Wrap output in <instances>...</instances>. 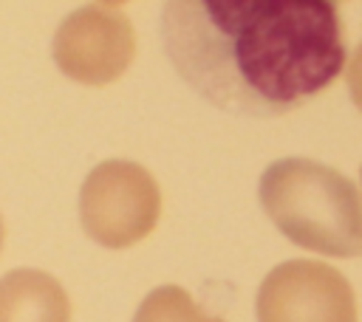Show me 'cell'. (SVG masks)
I'll list each match as a JSON object with an SVG mask.
<instances>
[{
	"instance_id": "cell-8",
	"label": "cell",
	"mask_w": 362,
	"mask_h": 322,
	"mask_svg": "<svg viewBox=\"0 0 362 322\" xmlns=\"http://www.w3.org/2000/svg\"><path fill=\"white\" fill-rule=\"evenodd\" d=\"M348 90H351L354 105L362 110V42L356 45V51L348 62Z\"/></svg>"
},
{
	"instance_id": "cell-9",
	"label": "cell",
	"mask_w": 362,
	"mask_h": 322,
	"mask_svg": "<svg viewBox=\"0 0 362 322\" xmlns=\"http://www.w3.org/2000/svg\"><path fill=\"white\" fill-rule=\"evenodd\" d=\"M3 237H6V226H3V217H0V249H3Z\"/></svg>"
},
{
	"instance_id": "cell-5",
	"label": "cell",
	"mask_w": 362,
	"mask_h": 322,
	"mask_svg": "<svg viewBox=\"0 0 362 322\" xmlns=\"http://www.w3.org/2000/svg\"><path fill=\"white\" fill-rule=\"evenodd\" d=\"M255 308L257 322H356L348 277L317 260H288L272 268Z\"/></svg>"
},
{
	"instance_id": "cell-7",
	"label": "cell",
	"mask_w": 362,
	"mask_h": 322,
	"mask_svg": "<svg viewBox=\"0 0 362 322\" xmlns=\"http://www.w3.org/2000/svg\"><path fill=\"white\" fill-rule=\"evenodd\" d=\"M133 322H223L206 316L181 285H158L144 297Z\"/></svg>"
},
{
	"instance_id": "cell-6",
	"label": "cell",
	"mask_w": 362,
	"mask_h": 322,
	"mask_svg": "<svg viewBox=\"0 0 362 322\" xmlns=\"http://www.w3.org/2000/svg\"><path fill=\"white\" fill-rule=\"evenodd\" d=\"M0 322H71V302L57 277L14 268L0 277Z\"/></svg>"
},
{
	"instance_id": "cell-4",
	"label": "cell",
	"mask_w": 362,
	"mask_h": 322,
	"mask_svg": "<svg viewBox=\"0 0 362 322\" xmlns=\"http://www.w3.org/2000/svg\"><path fill=\"white\" fill-rule=\"evenodd\" d=\"M136 56V31L119 3H90L68 14L54 37L57 68L82 85L116 82Z\"/></svg>"
},
{
	"instance_id": "cell-2",
	"label": "cell",
	"mask_w": 362,
	"mask_h": 322,
	"mask_svg": "<svg viewBox=\"0 0 362 322\" xmlns=\"http://www.w3.org/2000/svg\"><path fill=\"white\" fill-rule=\"evenodd\" d=\"M260 203L291 243L328 257L362 254V198L342 172L311 158H280L260 175Z\"/></svg>"
},
{
	"instance_id": "cell-1",
	"label": "cell",
	"mask_w": 362,
	"mask_h": 322,
	"mask_svg": "<svg viewBox=\"0 0 362 322\" xmlns=\"http://www.w3.org/2000/svg\"><path fill=\"white\" fill-rule=\"evenodd\" d=\"M164 48L184 82L221 110L283 116L345 65V25L328 0H175Z\"/></svg>"
},
{
	"instance_id": "cell-3",
	"label": "cell",
	"mask_w": 362,
	"mask_h": 322,
	"mask_svg": "<svg viewBox=\"0 0 362 322\" xmlns=\"http://www.w3.org/2000/svg\"><path fill=\"white\" fill-rule=\"evenodd\" d=\"M161 215V189L136 161L96 164L79 192V217L90 240L105 249H127L144 240Z\"/></svg>"
}]
</instances>
